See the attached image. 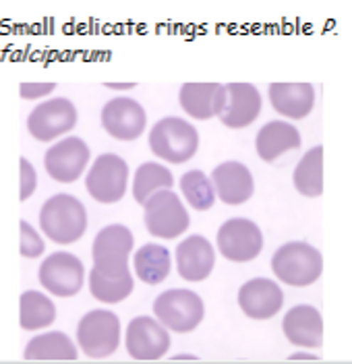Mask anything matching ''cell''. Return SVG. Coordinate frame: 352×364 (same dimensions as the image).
<instances>
[{
	"instance_id": "cell-1",
	"label": "cell",
	"mask_w": 352,
	"mask_h": 364,
	"mask_svg": "<svg viewBox=\"0 0 352 364\" xmlns=\"http://www.w3.org/2000/svg\"><path fill=\"white\" fill-rule=\"evenodd\" d=\"M133 232L122 224L102 228L94 238V269L90 273V290L95 300L117 304L133 292V275L129 255L133 250Z\"/></svg>"
},
{
	"instance_id": "cell-2",
	"label": "cell",
	"mask_w": 352,
	"mask_h": 364,
	"mask_svg": "<svg viewBox=\"0 0 352 364\" xmlns=\"http://www.w3.org/2000/svg\"><path fill=\"white\" fill-rule=\"evenodd\" d=\"M40 226L56 245H73L87 230V211L79 199L67 193L50 197L40 211Z\"/></svg>"
},
{
	"instance_id": "cell-3",
	"label": "cell",
	"mask_w": 352,
	"mask_h": 364,
	"mask_svg": "<svg viewBox=\"0 0 352 364\" xmlns=\"http://www.w3.org/2000/svg\"><path fill=\"white\" fill-rule=\"evenodd\" d=\"M272 269L284 284L305 288L319 279L324 272V257L306 242H286L274 252Z\"/></svg>"
},
{
	"instance_id": "cell-4",
	"label": "cell",
	"mask_w": 352,
	"mask_h": 364,
	"mask_svg": "<svg viewBox=\"0 0 352 364\" xmlns=\"http://www.w3.org/2000/svg\"><path fill=\"white\" fill-rule=\"evenodd\" d=\"M149 149L170 164H185L199 149L197 129L176 116L162 118L149 133Z\"/></svg>"
},
{
	"instance_id": "cell-5",
	"label": "cell",
	"mask_w": 352,
	"mask_h": 364,
	"mask_svg": "<svg viewBox=\"0 0 352 364\" xmlns=\"http://www.w3.org/2000/svg\"><path fill=\"white\" fill-rule=\"evenodd\" d=\"M261 93L251 83H226L215 97V116L228 129H245L257 120Z\"/></svg>"
},
{
	"instance_id": "cell-6",
	"label": "cell",
	"mask_w": 352,
	"mask_h": 364,
	"mask_svg": "<svg viewBox=\"0 0 352 364\" xmlns=\"http://www.w3.org/2000/svg\"><path fill=\"white\" fill-rule=\"evenodd\" d=\"M77 341L90 358H108L120 343V321L114 313L95 309L79 321Z\"/></svg>"
},
{
	"instance_id": "cell-7",
	"label": "cell",
	"mask_w": 352,
	"mask_h": 364,
	"mask_svg": "<svg viewBox=\"0 0 352 364\" xmlns=\"http://www.w3.org/2000/svg\"><path fill=\"white\" fill-rule=\"evenodd\" d=\"M154 313L166 329L188 333L203 321L206 306L199 294L191 290H166L156 298Z\"/></svg>"
},
{
	"instance_id": "cell-8",
	"label": "cell",
	"mask_w": 352,
	"mask_h": 364,
	"mask_svg": "<svg viewBox=\"0 0 352 364\" xmlns=\"http://www.w3.org/2000/svg\"><path fill=\"white\" fill-rule=\"evenodd\" d=\"M145 226L158 238H176L188 228V213L183 201L170 188L154 193L145 203Z\"/></svg>"
},
{
	"instance_id": "cell-9",
	"label": "cell",
	"mask_w": 352,
	"mask_h": 364,
	"mask_svg": "<svg viewBox=\"0 0 352 364\" xmlns=\"http://www.w3.org/2000/svg\"><path fill=\"white\" fill-rule=\"evenodd\" d=\"M127 182H129L127 161L114 154H104L94 161L85 178V186L97 203L110 205L118 203L124 197Z\"/></svg>"
},
{
	"instance_id": "cell-10",
	"label": "cell",
	"mask_w": 352,
	"mask_h": 364,
	"mask_svg": "<svg viewBox=\"0 0 352 364\" xmlns=\"http://www.w3.org/2000/svg\"><path fill=\"white\" fill-rule=\"evenodd\" d=\"M85 267L79 257L70 252H52L40 265V284L50 294L70 298L83 288Z\"/></svg>"
},
{
	"instance_id": "cell-11",
	"label": "cell",
	"mask_w": 352,
	"mask_h": 364,
	"mask_svg": "<svg viewBox=\"0 0 352 364\" xmlns=\"http://www.w3.org/2000/svg\"><path fill=\"white\" fill-rule=\"evenodd\" d=\"M218 249L228 261L247 263L253 261L263 249V234L255 222L235 218L218 230Z\"/></svg>"
},
{
	"instance_id": "cell-12",
	"label": "cell",
	"mask_w": 352,
	"mask_h": 364,
	"mask_svg": "<svg viewBox=\"0 0 352 364\" xmlns=\"http://www.w3.org/2000/svg\"><path fill=\"white\" fill-rule=\"evenodd\" d=\"M90 161V147L79 136H67L52 145L44 156V166L50 178L69 184L79 181Z\"/></svg>"
},
{
	"instance_id": "cell-13",
	"label": "cell",
	"mask_w": 352,
	"mask_h": 364,
	"mask_svg": "<svg viewBox=\"0 0 352 364\" xmlns=\"http://www.w3.org/2000/svg\"><path fill=\"white\" fill-rule=\"evenodd\" d=\"M77 124V110L67 97L42 102L27 118V129L38 141H50L69 133Z\"/></svg>"
},
{
	"instance_id": "cell-14",
	"label": "cell",
	"mask_w": 352,
	"mask_h": 364,
	"mask_svg": "<svg viewBox=\"0 0 352 364\" xmlns=\"http://www.w3.org/2000/svg\"><path fill=\"white\" fill-rule=\"evenodd\" d=\"M170 348V333L151 317L133 318L127 327V350L135 360H160Z\"/></svg>"
},
{
	"instance_id": "cell-15",
	"label": "cell",
	"mask_w": 352,
	"mask_h": 364,
	"mask_svg": "<svg viewBox=\"0 0 352 364\" xmlns=\"http://www.w3.org/2000/svg\"><path fill=\"white\" fill-rule=\"evenodd\" d=\"M147 116L139 102L131 97L110 100L102 108V127L106 133L120 141H133L145 131Z\"/></svg>"
},
{
	"instance_id": "cell-16",
	"label": "cell",
	"mask_w": 352,
	"mask_h": 364,
	"mask_svg": "<svg viewBox=\"0 0 352 364\" xmlns=\"http://www.w3.org/2000/svg\"><path fill=\"white\" fill-rule=\"evenodd\" d=\"M238 304L249 318L265 321L280 313L284 294L276 282L267 277H255L242 284L238 290Z\"/></svg>"
},
{
	"instance_id": "cell-17",
	"label": "cell",
	"mask_w": 352,
	"mask_h": 364,
	"mask_svg": "<svg viewBox=\"0 0 352 364\" xmlns=\"http://www.w3.org/2000/svg\"><path fill=\"white\" fill-rule=\"evenodd\" d=\"M211 184L218 199L226 205H242L253 197L255 182L251 170L240 161H224L213 168Z\"/></svg>"
},
{
	"instance_id": "cell-18",
	"label": "cell",
	"mask_w": 352,
	"mask_h": 364,
	"mask_svg": "<svg viewBox=\"0 0 352 364\" xmlns=\"http://www.w3.org/2000/svg\"><path fill=\"white\" fill-rule=\"evenodd\" d=\"M286 340L299 348H319L324 343V318L315 306H292L282 321Z\"/></svg>"
},
{
	"instance_id": "cell-19",
	"label": "cell",
	"mask_w": 352,
	"mask_h": 364,
	"mask_svg": "<svg viewBox=\"0 0 352 364\" xmlns=\"http://www.w3.org/2000/svg\"><path fill=\"white\" fill-rule=\"evenodd\" d=\"M215 265V252L206 236H188L176 247V267L183 279L203 282Z\"/></svg>"
},
{
	"instance_id": "cell-20",
	"label": "cell",
	"mask_w": 352,
	"mask_h": 364,
	"mask_svg": "<svg viewBox=\"0 0 352 364\" xmlns=\"http://www.w3.org/2000/svg\"><path fill=\"white\" fill-rule=\"evenodd\" d=\"M270 102L274 110L292 120H301L315 106V90L311 83H272Z\"/></svg>"
},
{
	"instance_id": "cell-21",
	"label": "cell",
	"mask_w": 352,
	"mask_h": 364,
	"mask_svg": "<svg viewBox=\"0 0 352 364\" xmlns=\"http://www.w3.org/2000/svg\"><path fill=\"white\" fill-rule=\"evenodd\" d=\"M255 145H257L259 158L272 164L280 158L282 154L301 147V133L297 127H292L288 122L274 120V122H267L259 129Z\"/></svg>"
},
{
	"instance_id": "cell-22",
	"label": "cell",
	"mask_w": 352,
	"mask_h": 364,
	"mask_svg": "<svg viewBox=\"0 0 352 364\" xmlns=\"http://www.w3.org/2000/svg\"><path fill=\"white\" fill-rule=\"evenodd\" d=\"M133 265H135V273L141 282L149 284V286H156V284H162L168 273H170V252L162 245H143L135 257H133Z\"/></svg>"
},
{
	"instance_id": "cell-23",
	"label": "cell",
	"mask_w": 352,
	"mask_h": 364,
	"mask_svg": "<svg viewBox=\"0 0 352 364\" xmlns=\"http://www.w3.org/2000/svg\"><path fill=\"white\" fill-rule=\"evenodd\" d=\"M23 356L27 360H77L79 352L69 336L50 331L29 341Z\"/></svg>"
},
{
	"instance_id": "cell-24",
	"label": "cell",
	"mask_w": 352,
	"mask_h": 364,
	"mask_svg": "<svg viewBox=\"0 0 352 364\" xmlns=\"http://www.w3.org/2000/svg\"><path fill=\"white\" fill-rule=\"evenodd\" d=\"M294 188L305 197H319L324 193V147L317 145L301 158L292 174Z\"/></svg>"
},
{
	"instance_id": "cell-25",
	"label": "cell",
	"mask_w": 352,
	"mask_h": 364,
	"mask_svg": "<svg viewBox=\"0 0 352 364\" xmlns=\"http://www.w3.org/2000/svg\"><path fill=\"white\" fill-rule=\"evenodd\" d=\"M220 87V83H185L178 93V102L188 116L210 120L215 116V97Z\"/></svg>"
},
{
	"instance_id": "cell-26",
	"label": "cell",
	"mask_w": 352,
	"mask_h": 364,
	"mask_svg": "<svg viewBox=\"0 0 352 364\" xmlns=\"http://www.w3.org/2000/svg\"><path fill=\"white\" fill-rule=\"evenodd\" d=\"M56 318V306L54 302L42 292L27 290L21 294V315L19 323L25 331H38L50 327Z\"/></svg>"
},
{
	"instance_id": "cell-27",
	"label": "cell",
	"mask_w": 352,
	"mask_h": 364,
	"mask_svg": "<svg viewBox=\"0 0 352 364\" xmlns=\"http://www.w3.org/2000/svg\"><path fill=\"white\" fill-rule=\"evenodd\" d=\"M172 184H174V176L166 166H160L156 161H145L135 172L133 197H135L137 203L143 205L154 193H158L162 188H170Z\"/></svg>"
},
{
	"instance_id": "cell-28",
	"label": "cell",
	"mask_w": 352,
	"mask_h": 364,
	"mask_svg": "<svg viewBox=\"0 0 352 364\" xmlns=\"http://www.w3.org/2000/svg\"><path fill=\"white\" fill-rule=\"evenodd\" d=\"M181 191L185 195L191 207H195L197 211H206L211 209L215 203V191L211 181L201 172V170H191L187 174H183L181 178Z\"/></svg>"
},
{
	"instance_id": "cell-29",
	"label": "cell",
	"mask_w": 352,
	"mask_h": 364,
	"mask_svg": "<svg viewBox=\"0 0 352 364\" xmlns=\"http://www.w3.org/2000/svg\"><path fill=\"white\" fill-rule=\"evenodd\" d=\"M44 240L40 238V234L33 230L31 224H27L25 220H21V255L36 259L44 252Z\"/></svg>"
},
{
	"instance_id": "cell-30",
	"label": "cell",
	"mask_w": 352,
	"mask_h": 364,
	"mask_svg": "<svg viewBox=\"0 0 352 364\" xmlns=\"http://www.w3.org/2000/svg\"><path fill=\"white\" fill-rule=\"evenodd\" d=\"M19 164H21V195H19V199L27 201L38 186V174H36L33 166L29 164V159L21 158Z\"/></svg>"
},
{
	"instance_id": "cell-31",
	"label": "cell",
	"mask_w": 352,
	"mask_h": 364,
	"mask_svg": "<svg viewBox=\"0 0 352 364\" xmlns=\"http://www.w3.org/2000/svg\"><path fill=\"white\" fill-rule=\"evenodd\" d=\"M56 90V83H21L19 93L23 100H40Z\"/></svg>"
},
{
	"instance_id": "cell-32",
	"label": "cell",
	"mask_w": 352,
	"mask_h": 364,
	"mask_svg": "<svg viewBox=\"0 0 352 364\" xmlns=\"http://www.w3.org/2000/svg\"><path fill=\"white\" fill-rule=\"evenodd\" d=\"M137 83H106V87L110 90H133Z\"/></svg>"
}]
</instances>
